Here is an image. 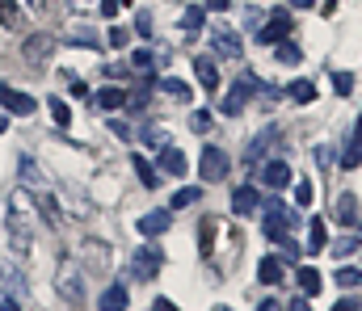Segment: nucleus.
Listing matches in <instances>:
<instances>
[{
	"instance_id": "1",
	"label": "nucleus",
	"mask_w": 362,
	"mask_h": 311,
	"mask_svg": "<svg viewBox=\"0 0 362 311\" xmlns=\"http://www.w3.org/2000/svg\"><path fill=\"white\" fill-rule=\"evenodd\" d=\"M55 295H59L64 303H72V307L85 303V278H81L76 261H64V265H59V274H55Z\"/></svg>"
},
{
	"instance_id": "2",
	"label": "nucleus",
	"mask_w": 362,
	"mask_h": 311,
	"mask_svg": "<svg viewBox=\"0 0 362 311\" xmlns=\"http://www.w3.org/2000/svg\"><path fill=\"white\" fill-rule=\"evenodd\" d=\"M30 244H34L30 223H25L21 207L13 202V210H8V248H13V257H25V252H30Z\"/></svg>"
},
{
	"instance_id": "3",
	"label": "nucleus",
	"mask_w": 362,
	"mask_h": 311,
	"mask_svg": "<svg viewBox=\"0 0 362 311\" xmlns=\"http://www.w3.org/2000/svg\"><path fill=\"white\" fill-rule=\"evenodd\" d=\"M198 177H202V181H223V177H228V156H223V147H202V156H198Z\"/></svg>"
},
{
	"instance_id": "4",
	"label": "nucleus",
	"mask_w": 362,
	"mask_h": 311,
	"mask_svg": "<svg viewBox=\"0 0 362 311\" xmlns=\"http://www.w3.org/2000/svg\"><path fill=\"white\" fill-rule=\"evenodd\" d=\"M160 261H165L160 248H139V252L131 257V278H135V282H152L156 269H160Z\"/></svg>"
},
{
	"instance_id": "5",
	"label": "nucleus",
	"mask_w": 362,
	"mask_h": 311,
	"mask_svg": "<svg viewBox=\"0 0 362 311\" xmlns=\"http://www.w3.org/2000/svg\"><path fill=\"white\" fill-rule=\"evenodd\" d=\"M286 34H291V8H274L266 17V25L257 30L262 42H286Z\"/></svg>"
},
{
	"instance_id": "6",
	"label": "nucleus",
	"mask_w": 362,
	"mask_h": 311,
	"mask_svg": "<svg viewBox=\"0 0 362 311\" xmlns=\"http://www.w3.org/2000/svg\"><path fill=\"white\" fill-rule=\"evenodd\" d=\"M249 93H253V76H240V80L228 89V97H223V114L236 118V114L245 109V102H249Z\"/></svg>"
},
{
	"instance_id": "7",
	"label": "nucleus",
	"mask_w": 362,
	"mask_h": 311,
	"mask_svg": "<svg viewBox=\"0 0 362 311\" xmlns=\"http://www.w3.org/2000/svg\"><path fill=\"white\" fill-rule=\"evenodd\" d=\"M0 105H4L8 114H21V118L34 114V97H30V93H17V89L4 85V80H0Z\"/></svg>"
},
{
	"instance_id": "8",
	"label": "nucleus",
	"mask_w": 362,
	"mask_h": 311,
	"mask_svg": "<svg viewBox=\"0 0 362 311\" xmlns=\"http://www.w3.org/2000/svg\"><path fill=\"white\" fill-rule=\"evenodd\" d=\"M51 51H55V38H51V34H34V38L21 42V55H25L30 63H42Z\"/></svg>"
},
{
	"instance_id": "9",
	"label": "nucleus",
	"mask_w": 362,
	"mask_h": 311,
	"mask_svg": "<svg viewBox=\"0 0 362 311\" xmlns=\"http://www.w3.org/2000/svg\"><path fill=\"white\" fill-rule=\"evenodd\" d=\"M291 181V164L286 160H270V164H262V185L266 190H282Z\"/></svg>"
},
{
	"instance_id": "10",
	"label": "nucleus",
	"mask_w": 362,
	"mask_h": 311,
	"mask_svg": "<svg viewBox=\"0 0 362 311\" xmlns=\"http://www.w3.org/2000/svg\"><path fill=\"white\" fill-rule=\"evenodd\" d=\"M211 42H215V51H219L223 59H240V38H236L232 30H215Z\"/></svg>"
},
{
	"instance_id": "11",
	"label": "nucleus",
	"mask_w": 362,
	"mask_h": 311,
	"mask_svg": "<svg viewBox=\"0 0 362 311\" xmlns=\"http://www.w3.org/2000/svg\"><path fill=\"white\" fill-rule=\"evenodd\" d=\"M194 72H198V85H202L206 93H215V89H219V72H215V63H211L206 55H198V59H194Z\"/></svg>"
},
{
	"instance_id": "12",
	"label": "nucleus",
	"mask_w": 362,
	"mask_h": 311,
	"mask_svg": "<svg viewBox=\"0 0 362 311\" xmlns=\"http://www.w3.org/2000/svg\"><path fill=\"white\" fill-rule=\"evenodd\" d=\"M139 231H144V236H165V231H169V210H148V214L139 219Z\"/></svg>"
},
{
	"instance_id": "13",
	"label": "nucleus",
	"mask_w": 362,
	"mask_h": 311,
	"mask_svg": "<svg viewBox=\"0 0 362 311\" xmlns=\"http://www.w3.org/2000/svg\"><path fill=\"white\" fill-rule=\"evenodd\" d=\"M295 282H299V291L312 299V295H320V286H325V278H320V269H312V265H303L299 274H295Z\"/></svg>"
},
{
	"instance_id": "14",
	"label": "nucleus",
	"mask_w": 362,
	"mask_h": 311,
	"mask_svg": "<svg viewBox=\"0 0 362 311\" xmlns=\"http://www.w3.org/2000/svg\"><path fill=\"white\" fill-rule=\"evenodd\" d=\"M97 303H101V311H127L131 307V295H127L122 286H110V291H101Z\"/></svg>"
},
{
	"instance_id": "15",
	"label": "nucleus",
	"mask_w": 362,
	"mask_h": 311,
	"mask_svg": "<svg viewBox=\"0 0 362 311\" xmlns=\"http://www.w3.org/2000/svg\"><path fill=\"white\" fill-rule=\"evenodd\" d=\"M257 278H262L266 286H278V282H282V257H262V261H257Z\"/></svg>"
},
{
	"instance_id": "16",
	"label": "nucleus",
	"mask_w": 362,
	"mask_h": 311,
	"mask_svg": "<svg viewBox=\"0 0 362 311\" xmlns=\"http://www.w3.org/2000/svg\"><path fill=\"white\" fill-rule=\"evenodd\" d=\"M160 169H165L169 177H181L189 164H185V156H181L177 147H169V143H165V152H160Z\"/></svg>"
},
{
	"instance_id": "17",
	"label": "nucleus",
	"mask_w": 362,
	"mask_h": 311,
	"mask_svg": "<svg viewBox=\"0 0 362 311\" xmlns=\"http://www.w3.org/2000/svg\"><path fill=\"white\" fill-rule=\"evenodd\" d=\"M232 210H236V214H253V210H257V190H253V185H240V190L232 194Z\"/></svg>"
},
{
	"instance_id": "18",
	"label": "nucleus",
	"mask_w": 362,
	"mask_h": 311,
	"mask_svg": "<svg viewBox=\"0 0 362 311\" xmlns=\"http://www.w3.org/2000/svg\"><path fill=\"white\" fill-rule=\"evenodd\" d=\"M215 227H219L215 219H202V227H198V252H202V257L215 252Z\"/></svg>"
},
{
	"instance_id": "19",
	"label": "nucleus",
	"mask_w": 362,
	"mask_h": 311,
	"mask_svg": "<svg viewBox=\"0 0 362 311\" xmlns=\"http://www.w3.org/2000/svg\"><path fill=\"white\" fill-rule=\"evenodd\" d=\"M329 244V231H325V219H312L308 223V252H320Z\"/></svg>"
},
{
	"instance_id": "20",
	"label": "nucleus",
	"mask_w": 362,
	"mask_h": 311,
	"mask_svg": "<svg viewBox=\"0 0 362 311\" xmlns=\"http://www.w3.org/2000/svg\"><path fill=\"white\" fill-rule=\"evenodd\" d=\"M122 102H127V89H118V85H105V89L97 93V105H101V109H122Z\"/></svg>"
},
{
	"instance_id": "21",
	"label": "nucleus",
	"mask_w": 362,
	"mask_h": 311,
	"mask_svg": "<svg viewBox=\"0 0 362 311\" xmlns=\"http://www.w3.org/2000/svg\"><path fill=\"white\" fill-rule=\"evenodd\" d=\"M0 25L4 30H21V4L17 0H0Z\"/></svg>"
},
{
	"instance_id": "22",
	"label": "nucleus",
	"mask_w": 362,
	"mask_h": 311,
	"mask_svg": "<svg viewBox=\"0 0 362 311\" xmlns=\"http://www.w3.org/2000/svg\"><path fill=\"white\" fill-rule=\"evenodd\" d=\"M286 93H291V102H299V105L316 102V85H312V80H291V89H286Z\"/></svg>"
},
{
	"instance_id": "23",
	"label": "nucleus",
	"mask_w": 362,
	"mask_h": 311,
	"mask_svg": "<svg viewBox=\"0 0 362 311\" xmlns=\"http://www.w3.org/2000/svg\"><path fill=\"white\" fill-rule=\"evenodd\" d=\"M337 219H341L346 227H358V198H354V194H346V198L337 202Z\"/></svg>"
},
{
	"instance_id": "24",
	"label": "nucleus",
	"mask_w": 362,
	"mask_h": 311,
	"mask_svg": "<svg viewBox=\"0 0 362 311\" xmlns=\"http://www.w3.org/2000/svg\"><path fill=\"white\" fill-rule=\"evenodd\" d=\"M181 25H185L189 34H194V30H202V25H206V4H189V8L181 13Z\"/></svg>"
},
{
	"instance_id": "25",
	"label": "nucleus",
	"mask_w": 362,
	"mask_h": 311,
	"mask_svg": "<svg viewBox=\"0 0 362 311\" xmlns=\"http://www.w3.org/2000/svg\"><path fill=\"white\" fill-rule=\"evenodd\" d=\"M131 164H135V173H139V181H144L148 190H156V185H160V177H156V169L148 164V156H131Z\"/></svg>"
},
{
	"instance_id": "26",
	"label": "nucleus",
	"mask_w": 362,
	"mask_h": 311,
	"mask_svg": "<svg viewBox=\"0 0 362 311\" xmlns=\"http://www.w3.org/2000/svg\"><path fill=\"white\" fill-rule=\"evenodd\" d=\"M148 89H152V85H135V89H127L122 109H144V105H148Z\"/></svg>"
},
{
	"instance_id": "27",
	"label": "nucleus",
	"mask_w": 362,
	"mask_h": 311,
	"mask_svg": "<svg viewBox=\"0 0 362 311\" xmlns=\"http://www.w3.org/2000/svg\"><path fill=\"white\" fill-rule=\"evenodd\" d=\"M274 135H278V130H266L262 139H253V143H249V164H257V160L266 156V147L274 143Z\"/></svg>"
},
{
	"instance_id": "28",
	"label": "nucleus",
	"mask_w": 362,
	"mask_h": 311,
	"mask_svg": "<svg viewBox=\"0 0 362 311\" xmlns=\"http://www.w3.org/2000/svg\"><path fill=\"white\" fill-rule=\"evenodd\" d=\"M358 160H362V122H358V130H354V139H350V152L341 156V164H346V169H354Z\"/></svg>"
},
{
	"instance_id": "29",
	"label": "nucleus",
	"mask_w": 362,
	"mask_h": 311,
	"mask_svg": "<svg viewBox=\"0 0 362 311\" xmlns=\"http://www.w3.org/2000/svg\"><path fill=\"white\" fill-rule=\"evenodd\" d=\"M131 63H135L139 72H152V68H156V51H148V47H144V51H135V55H131Z\"/></svg>"
},
{
	"instance_id": "30",
	"label": "nucleus",
	"mask_w": 362,
	"mask_h": 311,
	"mask_svg": "<svg viewBox=\"0 0 362 311\" xmlns=\"http://www.w3.org/2000/svg\"><path fill=\"white\" fill-rule=\"evenodd\" d=\"M189 126H194L198 135H206V130L215 126V118H211V109H194V118H189Z\"/></svg>"
},
{
	"instance_id": "31",
	"label": "nucleus",
	"mask_w": 362,
	"mask_h": 311,
	"mask_svg": "<svg viewBox=\"0 0 362 311\" xmlns=\"http://www.w3.org/2000/svg\"><path fill=\"white\" fill-rule=\"evenodd\" d=\"M198 198H202V190H194V185H189V190H177V194H173V210H181V207H194Z\"/></svg>"
},
{
	"instance_id": "32",
	"label": "nucleus",
	"mask_w": 362,
	"mask_h": 311,
	"mask_svg": "<svg viewBox=\"0 0 362 311\" xmlns=\"http://www.w3.org/2000/svg\"><path fill=\"white\" fill-rule=\"evenodd\" d=\"M51 118H55V126H68V122H72V109H68V102H55V97H51Z\"/></svg>"
},
{
	"instance_id": "33",
	"label": "nucleus",
	"mask_w": 362,
	"mask_h": 311,
	"mask_svg": "<svg viewBox=\"0 0 362 311\" xmlns=\"http://www.w3.org/2000/svg\"><path fill=\"white\" fill-rule=\"evenodd\" d=\"M337 286H362V269H354V265L337 269Z\"/></svg>"
},
{
	"instance_id": "34",
	"label": "nucleus",
	"mask_w": 362,
	"mask_h": 311,
	"mask_svg": "<svg viewBox=\"0 0 362 311\" xmlns=\"http://www.w3.org/2000/svg\"><path fill=\"white\" fill-rule=\"evenodd\" d=\"M160 89H165L169 97H177V102H185V97H189V85H185V80H173V76H169V80H165Z\"/></svg>"
},
{
	"instance_id": "35",
	"label": "nucleus",
	"mask_w": 362,
	"mask_h": 311,
	"mask_svg": "<svg viewBox=\"0 0 362 311\" xmlns=\"http://www.w3.org/2000/svg\"><path fill=\"white\" fill-rule=\"evenodd\" d=\"M278 59H282V63H299V59H303V51H299L295 42H278Z\"/></svg>"
},
{
	"instance_id": "36",
	"label": "nucleus",
	"mask_w": 362,
	"mask_h": 311,
	"mask_svg": "<svg viewBox=\"0 0 362 311\" xmlns=\"http://www.w3.org/2000/svg\"><path fill=\"white\" fill-rule=\"evenodd\" d=\"M333 89H337L341 97H350V93H354V76H350V72H337V76H333Z\"/></svg>"
},
{
	"instance_id": "37",
	"label": "nucleus",
	"mask_w": 362,
	"mask_h": 311,
	"mask_svg": "<svg viewBox=\"0 0 362 311\" xmlns=\"http://www.w3.org/2000/svg\"><path fill=\"white\" fill-rule=\"evenodd\" d=\"M312 194H316L312 181H299V185H295V202H299V207H312Z\"/></svg>"
},
{
	"instance_id": "38",
	"label": "nucleus",
	"mask_w": 362,
	"mask_h": 311,
	"mask_svg": "<svg viewBox=\"0 0 362 311\" xmlns=\"http://www.w3.org/2000/svg\"><path fill=\"white\" fill-rule=\"evenodd\" d=\"M110 47H127V30H122V25L110 30Z\"/></svg>"
},
{
	"instance_id": "39",
	"label": "nucleus",
	"mask_w": 362,
	"mask_h": 311,
	"mask_svg": "<svg viewBox=\"0 0 362 311\" xmlns=\"http://www.w3.org/2000/svg\"><path fill=\"white\" fill-rule=\"evenodd\" d=\"M144 139H148L152 147H165V143H169V139H165V130H144Z\"/></svg>"
},
{
	"instance_id": "40",
	"label": "nucleus",
	"mask_w": 362,
	"mask_h": 311,
	"mask_svg": "<svg viewBox=\"0 0 362 311\" xmlns=\"http://www.w3.org/2000/svg\"><path fill=\"white\" fill-rule=\"evenodd\" d=\"M135 34H139V38H152V21H148V17H139V21H135Z\"/></svg>"
},
{
	"instance_id": "41",
	"label": "nucleus",
	"mask_w": 362,
	"mask_h": 311,
	"mask_svg": "<svg viewBox=\"0 0 362 311\" xmlns=\"http://www.w3.org/2000/svg\"><path fill=\"white\" fill-rule=\"evenodd\" d=\"M118 8H122V0H101V13L105 17H118Z\"/></svg>"
},
{
	"instance_id": "42",
	"label": "nucleus",
	"mask_w": 362,
	"mask_h": 311,
	"mask_svg": "<svg viewBox=\"0 0 362 311\" xmlns=\"http://www.w3.org/2000/svg\"><path fill=\"white\" fill-rule=\"evenodd\" d=\"M333 311H358V303H354V299H341V303H337Z\"/></svg>"
},
{
	"instance_id": "43",
	"label": "nucleus",
	"mask_w": 362,
	"mask_h": 311,
	"mask_svg": "<svg viewBox=\"0 0 362 311\" xmlns=\"http://www.w3.org/2000/svg\"><path fill=\"white\" fill-rule=\"evenodd\" d=\"M152 311H177V307H173L169 299H156V303H152Z\"/></svg>"
},
{
	"instance_id": "44",
	"label": "nucleus",
	"mask_w": 362,
	"mask_h": 311,
	"mask_svg": "<svg viewBox=\"0 0 362 311\" xmlns=\"http://www.w3.org/2000/svg\"><path fill=\"white\" fill-rule=\"evenodd\" d=\"M257 311H282V307H278L274 299H266V303H257Z\"/></svg>"
},
{
	"instance_id": "45",
	"label": "nucleus",
	"mask_w": 362,
	"mask_h": 311,
	"mask_svg": "<svg viewBox=\"0 0 362 311\" xmlns=\"http://www.w3.org/2000/svg\"><path fill=\"white\" fill-rule=\"evenodd\" d=\"M0 311H21V307H17V299H4V303H0Z\"/></svg>"
},
{
	"instance_id": "46",
	"label": "nucleus",
	"mask_w": 362,
	"mask_h": 311,
	"mask_svg": "<svg viewBox=\"0 0 362 311\" xmlns=\"http://www.w3.org/2000/svg\"><path fill=\"white\" fill-rule=\"evenodd\" d=\"M232 0H206V8H228Z\"/></svg>"
},
{
	"instance_id": "47",
	"label": "nucleus",
	"mask_w": 362,
	"mask_h": 311,
	"mask_svg": "<svg viewBox=\"0 0 362 311\" xmlns=\"http://www.w3.org/2000/svg\"><path fill=\"white\" fill-rule=\"evenodd\" d=\"M316 0H291V8H312Z\"/></svg>"
},
{
	"instance_id": "48",
	"label": "nucleus",
	"mask_w": 362,
	"mask_h": 311,
	"mask_svg": "<svg viewBox=\"0 0 362 311\" xmlns=\"http://www.w3.org/2000/svg\"><path fill=\"white\" fill-rule=\"evenodd\" d=\"M30 4H34L38 13H47V8H51V0H30Z\"/></svg>"
},
{
	"instance_id": "49",
	"label": "nucleus",
	"mask_w": 362,
	"mask_h": 311,
	"mask_svg": "<svg viewBox=\"0 0 362 311\" xmlns=\"http://www.w3.org/2000/svg\"><path fill=\"white\" fill-rule=\"evenodd\" d=\"M291 311H308V303H303V299H295V303H291Z\"/></svg>"
},
{
	"instance_id": "50",
	"label": "nucleus",
	"mask_w": 362,
	"mask_h": 311,
	"mask_svg": "<svg viewBox=\"0 0 362 311\" xmlns=\"http://www.w3.org/2000/svg\"><path fill=\"white\" fill-rule=\"evenodd\" d=\"M337 8V0H325V13H333Z\"/></svg>"
},
{
	"instance_id": "51",
	"label": "nucleus",
	"mask_w": 362,
	"mask_h": 311,
	"mask_svg": "<svg viewBox=\"0 0 362 311\" xmlns=\"http://www.w3.org/2000/svg\"><path fill=\"white\" fill-rule=\"evenodd\" d=\"M4 130H8V122H4V114H0V135H4Z\"/></svg>"
},
{
	"instance_id": "52",
	"label": "nucleus",
	"mask_w": 362,
	"mask_h": 311,
	"mask_svg": "<svg viewBox=\"0 0 362 311\" xmlns=\"http://www.w3.org/2000/svg\"><path fill=\"white\" fill-rule=\"evenodd\" d=\"M215 311H232V307H215Z\"/></svg>"
}]
</instances>
